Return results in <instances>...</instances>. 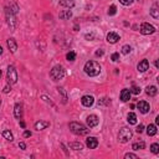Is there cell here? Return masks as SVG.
<instances>
[{
    "label": "cell",
    "mask_w": 159,
    "mask_h": 159,
    "mask_svg": "<svg viewBox=\"0 0 159 159\" xmlns=\"http://www.w3.org/2000/svg\"><path fill=\"white\" fill-rule=\"evenodd\" d=\"M83 70H85L86 75H88L91 77H95V76H98L99 72H101V66L96 61H88V62H86Z\"/></svg>",
    "instance_id": "obj_1"
},
{
    "label": "cell",
    "mask_w": 159,
    "mask_h": 159,
    "mask_svg": "<svg viewBox=\"0 0 159 159\" xmlns=\"http://www.w3.org/2000/svg\"><path fill=\"white\" fill-rule=\"evenodd\" d=\"M19 148L20 149H25V148H26V144H25L24 142H20V143H19Z\"/></svg>",
    "instance_id": "obj_38"
},
{
    "label": "cell",
    "mask_w": 159,
    "mask_h": 159,
    "mask_svg": "<svg viewBox=\"0 0 159 159\" xmlns=\"http://www.w3.org/2000/svg\"><path fill=\"white\" fill-rule=\"evenodd\" d=\"M150 150H152V153H154V154H158V153H159V144H157V143H153L152 145H150Z\"/></svg>",
    "instance_id": "obj_28"
},
{
    "label": "cell",
    "mask_w": 159,
    "mask_h": 159,
    "mask_svg": "<svg viewBox=\"0 0 159 159\" xmlns=\"http://www.w3.org/2000/svg\"><path fill=\"white\" fill-rule=\"evenodd\" d=\"M129 99H131V91L124 88L121 91V101L122 102H128Z\"/></svg>",
    "instance_id": "obj_14"
},
{
    "label": "cell",
    "mask_w": 159,
    "mask_h": 159,
    "mask_svg": "<svg viewBox=\"0 0 159 159\" xmlns=\"http://www.w3.org/2000/svg\"><path fill=\"white\" fill-rule=\"evenodd\" d=\"M10 90H11V87H10L9 85H6L5 87H4V90H3V92H4V93H9V92H10Z\"/></svg>",
    "instance_id": "obj_36"
},
{
    "label": "cell",
    "mask_w": 159,
    "mask_h": 159,
    "mask_svg": "<svg viewBox=\"0 0 159 159\" xmlns=\"http://www.w3.org/2000/svg\"><path fill=\"white\" fill-rule=\"evenodd\" d=\"M8 47L11 52H16V50H18V45H16L15 40L14 39H9L8 40Z\"/></svg>",
    "instance_id": "obj_17"
},
{
    "label": "cell",
    "mask_w": 159,
    "mask_h": 159,
    "mask_svg": "<svg viewBox=\"0 0 159 159\" xmlns=\"http://www.w3.org/2000/svg\"><path fill=\"white\" fill-rule=\"evenodd\" d=\"M50 125V122H47V121H39V122L35 123V129L36 131H42V129L47 128Z\"/></svg>",
    "instance_id": "obj_15"
},
{
    "label": "cell",
    "mask_w": 159,
    "mask_h": 159,
    "mask_svg": "<svg viewBox=\"0 0 159 159\" xmlns=\"http://www.w3.org/2000/svg\"><path fill=\"white\" fill-rule=\"evenodd\" d=\"M140 34L142 35H152L156 32V27L153 26V25H150L148 23H143L140 25Z\"/></svg>",
    "instance_id": "obj_6"
},
{
    "label": "cell",
    "mask_w": 159,
    "mask_h": 159,
    "mask_svg": "<svg viewBox=\"0 0 159 159\" xmlns=\"http://www.w3.org/2000/svg\"><path fill=\"white\" fill-rule=\"evenodd\" d=\"M145 92H147V95L148 96H156L158 93V90H157V87L156 86H148L147 88H145Z\"/></svg>",
    "instance_id": "obj_20"
},
{
    "label": "cell",
    "mask_w": 159,
    "mask_h": 159,
    "mask_svg": "<svg viewBox=\"0 0 159 159\" xmlns=\"http://www.w3.org/2000/svg\"><path fill=\"white\" fill-rule=\"evenodd\" d=\"M0 104H1V99H0Z\"/></svg>",
    "instance_id": "obj_43"
},
{
    "label": "cell",
    "mask_w": 159,
    "mask_h": 159,
    "mask_svg": "<svg viewBox=\"0 0 159 159\" xmlns=\"http://www.w3.org/2000/svg\"><path fill=\"white\" fill-rule=\"evenodd\" d=\"M20 125H21V127L24 128V127H25V123H24V122H20Z\"/></svg>",
    "instance_id": "obj_40"
},
{
    "label": "cell",
    "mask_w": 159,
    "mask_h": 159,
    "mask_svg": "<svg viewBox=\"0 0 159 159\" xmlns=\"http://www.w3.org/2000/svg\"><path fill=\"white\" fill-rule=\"evenodd\" d=\"M102 55H103V50H101V49H98V50H97V51H96V56H97V57H98V56H102Z\"/></svg>",
    "instance_id": "obj_37"
},
{
    "label": "cell",
    "mask_w": 159,
    "mask_h": 159,
    "mask_svg": "<svg viewBox=\"0 0 159 159\" xmlns=\"http://www.w3.org/2000/svg\"><path fill=\"white\" fill-rule=\"evenodd\" d=\"M3 137L5 138L6 140H10V142L14 139V137H12V134H11L10 131H4V132H3Z\"/></svg>",
    "instance_id": "obj_26"
},
{
    "label": "cell",
    "mask_w": 159,
    "mask_h": 159,
    "mask_svg": "<svg viewBox=\"0 0 159 159\" xmlns=\"http://www.w3.org/2000/svg\"><path fill=\"white\" fill-rule=\"evenodd\" d=\"M131 51H132V47L129 45H124L122 47V53H123V55H128Z\"/></svg>",
    "instance_id": "obj_27"
},
{
    "label": "cell",
    "mask_w": 159,
    "mask_h": 159,
    "mask_svg": "<svg viewBox=\"0 0 159 159\" xmlns=\"http://www.w3.org/2000/svg\"><path fill=\"white\" fill-rule=\"evenodd\" d=\"M6 78L9 83H16L18 82V72L14 66H9L8 67V73H6Z\"/></svg>",
    "instance_id": "obj_5"
},
{
    "label": "cell",
    "mask_w": 159,
    "mask_h": 159,
    "mask_svg": "<svg viewBox=\"0 0 159 159\" xmlns=\"http://www.w3.org/2000/svg\"><path fill=\"white\" fill-rule=\"evenodd\" d=\"M0 78H1V70H0Z\"/></svg>",
    "instance_id": "obj_42"
},
{
    "label": "cell",
    "mask_w": 159,
    "mask_h": 159,
    "mask_svg": "<svg viewBox=\"0 0 159 159\" xmlns=\"http://www.w3.org/2000/svg\"><path fill=\"white\" fill-rule=\"evenodd\" d=\"M81 102H82V104L85 107H91L92 104H93V102H95V98L92 97V96L87 95V96H83V97L81 98Z\"/></svg>",
    "instance_id": "obj_10"
},
{
    "label": "cell",
    "mask_w": 159,
    "mask_h": 159,
    "mask_svg": "<svg viewBox=\"0 0 159 159\" xmlns=\"http://www.w3.org/2000/svg\"><path fill=\"white\" fill-rule=\"evenodd\" d=\"M70 148L71 149H75V150H81L83 148V144L80 143V142H73V143L70 144Z\"/></svg>",
    "instance_id": "obj_25"
},
{
    "label": "cell",
    "mask_w": 159,
    "mask_h": 159,
    "mask_svg": "<svg viewBox=\"0 0 159 159\" xmlns=\"http://www.w3.org/2000/svg\"><path fill=\"white\" fill-rule=\"evenodd\" d=\"M132 148L134 150H140V149H144L145 148V143L144 142H137V143H133Z\"/></svg>",
    "instance_id": "obj_24"
},
{
    "label": "cell",
    "mask_w": 159,
    "mask_h": 159,
    "mask_svg": "<svg viewBox=\"0 0 159 159\" xmlns=\"http://www.w3.org/2000/svg\"><path fill=\"white\" fill-rule=\"evenodd\" d=\"M127 121H128V123H129V124H136V123H137V116H136V113H133V112L128 113Z\"/></svg>",
    "instance_id": "obj_23"
},
{
    "label": "cell",
    "mask_w": 159,
    "mask_h": 159,
    "mask_svg": "<svg viewBox=\"0 0 159 159\" xmlns=\"http://www.w3.org/2000/svg\"><path fill=\"white\" fill-rule=\"evenodd\" d=\"M132 131L127 127H123L122 129L119 131V134H118V139L121 143H127V142L132 138Z\"/></svg>",
    "instance_id": "obj_4"
},
{
    "label": "cell",
    "mask_w": 159,
    "mask_h": 159,
    "mask_svg": "<svg viewBox=\"0 0 159 159\" xmlns=\"http://www.w3.org/2000/svg\"><path fill=\"white\" fill-rule=\"evenodd\" d=\"M111 60L113 61V62H117V61L119 60V53H117V52H116V53H113V55L111 56Z\"/></svg>",
    "instance_id": "obj_34"
},
{
    "label": "cell",
    "mask_w": 159,
    "mask_h": 159,
    "mask_svg": "<svg viewBox=\"0 0 159 159\" xmlns=\"http://www.w3.org/2000/svg\"><path fill=\"white\" fill-rule=\"evenodd\" d=\"M24 137H31V132H29V131H25L24 132Z\"/></svg>",
    "instance_id": "obj_39"
},
{
    "label": "cell",
    "mask_w": 159,
    "mask_h": 159,
    "mask_svg": "<svg viewBox=\"0 0 159 159\" xmlns=\"http://www.w3.org/2000/svg\"><path fill=\"white\" fill-rule=\"evenodd\" d=\"M66 58H67L69 61H75V58H76V53L73 51H70L67 55H66Z\"/></svg>",
    "instance_id": "obj_29"
},
{
    "label": "cell",
    "mask_w": 159,
    "mask_h": 159,
    "mask_svg": "<svg viewBox=\"0 0 159 159\" xmlns=\"http://www.w3.org/2000/svg\"><path fill=\"white\" fill-rule=\"evenodd\" d=\"M147 134L148 136H156L157 134V127L154 124H149L148 127H147Z\"/></svg>",
    "instance_id": "obj_21"
},
{
    "label": "cell",
    "mask_w": 159,
    "mask_h": 159,
    "mask_svg": "<svg viewBox=\"0 0 159 159\" xmlns=\"http://www.w3.org/2000/svg\"><path fill=\"white\" fill-rule=\"evenodd\" d=\"M129 91H131V93H134V95H139L140 93V88H139V87H137V86H134V85L132 86V88Z\"/></svg>",
    "instance_id": "obj_30"
},
{
    "label": "cell",
    "mask_w": 159,
    "mask_h": 159,
    "mask_svg": "<svg viewBox=\"0 0 159 159\" xmlns=\"http://www.w3.org/2000/svg\"><path fill=\"white\" fill-rule=\"evenodd\" d=\"M137 69H138V71L139 72H145L148 69H149V62H148V60H142V61H139V64H138V66H137Z\"/></svg>",
    "instance_id": "obj_12"
},
{
    "label": "cell",
    "mask_w": 159,
    "mask_h": 159,
    "mask_svg": "<svg viewBox=\"0 0 159 159\" xmlns=\"http://www.w3.org/2000/svg\"><path fill=\"white\" fill-rule=\"evenodd\" d=\"M14 15H15V14H12V12H10L9 10H6V19H8V25H9V26H10V29H11V30H14V29H15V25H16Z\"/></svg>",
    "instance_id": "obj_9"
},
{
    "label": "cell",
    "mask_w": 159,
    "mask_h": 159,
    "mask_svg": "<svg viewBox=\"0 0 159 159\" xmlns=\"http://www.w3.org/2000/svg\"><path fill=\"white\" fill-rule=\"evenodd\" d=\"M3 53V49H1V46H0V55Z\"/></svg>",
    "instance_id": "obj_41"
},
{
    "label": "cell",
    "mask_w": 159,
    "mask_h": 159,
    "mask_svg": "<svg viewBox=\"0 0 159 159\" xmlns=\"http://www.w3.org/2000/svg\"><path fill=\"white\" fill-rule=\"evenodd\" d=\"M150 15H152L154 19H158L159 18V10H158V5H157V4H154V5L152 6V9H150Z\"/></svg>",
    "instance_id": "obj_22"
},
{
    "label": "cell",
    "mask_w": 159,
    "mask_h": 159,
    "mask_svg": "<svg viewBox=\"0 0 159 159\" xmlns=\"http://www.w3.org/2000/svg\"><path fill=\"white\" fill-rule=\"evenodd\" d=\"M137 107H138V110H139L140 113H148L149 110H150V107H149V103L148 102H145V101H139L137 103Z\"/></svg>",
    "instance_id": "obj_7"
},
{
    "label": "cell",
    "mask_w": 159,
    "mask_h": 159,
    "mask_svg": "<svg viewBox=\"0 0 159 159\" xmlns=\"http://www.w3.org/2000/svg\"><path fill=\"white\" fill-rule=\"evenodd\" d=\"M86 145H87V147H88L90 149L97 148V145H98L97 138H95V137H88V138H87V140H86Z\"/></svg>",
    "instance_id": "obj_11"
},
{
    "label": "cell",
    "mask_w": 159,
    "mask_h": 159,
    "mask_svg": "<svg viewBox=\"0 0 159 159\" xmlns=\"http://www.w3.org/2000/svg\"><path fill=\"white\" fill-rule=\"evenodd\" d=\"M116 11H117V8L114 5H111V8L108 9V15H114Z\"/></svg>",
    "instance_id": "obj_31"
},
{
    "label": "cell",
    "mask_w": 159,
    "mask_h": 159,
    "mask_svg": "<svg viewBox=\"0 0 159 159\" xmlns=\"http://www.w3.org/2000/svg\"><path fill=\"white\" fill-rule=\"evenodd\" d=\"M70 129H71V132L77 136H86L90 132V129H87L86 125H83L82 123H78V122H71Z\"/></svg>",
    "instance_id": "obj_2"
},
{
    "label": "cell",
    "mask_w": 159,
    "mask_h": 159,
    "mask_svg": "<svg viewBox=\"0 0 159 159\" xmlns=\"http://www.w3.org/2000/svg\"><path fill=\"white\" fill-rule=\"evenodd\" d=\"M60 5L65 6V8H73L75 6V1L73 0H60Z\"/></svg>",
    "instance_id": "obj_19"
},
{
    "label": "cell",
    "mask_w": 159,
    "mask_h": 159,
    "mask_svg": "<svg viewBox=\"0 0 159 159\" xmlns=\"http://www.w3.org/2000/svg\"><path fill=\"white\" fill-rule=\"evenodd\" d=\"M133 1H134V0H119V3L123 4V5H125V6H127V5H131Z\"/></svg>",
    "instance_id": "obj_33"
},
{
    "label": "cell",
    "mask_w": 159,
    "mask_h": 159,
    "mask_svg": "<svg viewBox=\"0 0 159 159\" xmlns=\"http://www.w3.org/2000/svg\"><path fill=\"white\" fill-rule=\"evenodd\" d=\"M65 75H66V71L64 69V66H61V65H56L55 67H52V70L50 71V76H51V78L53 81L64 78Z\"/></svg>",
    "instance_id": "obj_3"
},
{
    "label": "cell",
    "mask_w": 159,
    "mask_h": 159,
    "mask_svg": "<svg viewBox=\"0 0 159 159\" xmlns=\"http://www.w3.org/2000/svg\"><path fill=\"white\" fill-rule=\"evenodd\" d=\"M14 114L16 118H21L23 116V106L20 103H16L15 107H14Z\"/></svg>",
    "instance_id": "obj_16"
},
{
    "label": "cell",
    "mask_w": 159,
    "mask_h": 159,
    "mask_svg": "<svg viewBox=\"0 0 159 159\" xmlns=\"http://www.w3.org/2000/svg\"><path fill=\"white\" fill-rule=\"evenodd\" d=\"M118 40H119V35L116 34V32L111 31V32H108V34H107V41L110 44H116Z\"/></svg>",
    "instance_id": "obj_13"
},
{
    "label": "cell",
    "mask_w": 159,
    "mask_h": 159,
    "mask_svg": "<svg viewBox=\"0 0 159 159\" xmlns=\"http://www.w3.org/2000/svg\"><path fill=\"white\" fill-rule=\"evenodd\" d=\"M143 131H144V125H143V124H139V125L137 127V132H138V133H142Z\"/></svg>",
    "instance_id": "obj_35"
},
{
    "label": "cell",
    "mask_w": 159,
    "mask_h": 159,
    "mask_svg": "<svg viewBox=\"0 0 159 159\" xmlns=\"http://www.w3.org/2000/svg\"><path fill=\"white\" fill-rule=\"evenodd\" d=\"M87 125H88L90 128H93V127H96V125L98 124V122H99V119H98V117L96 116V114H90L88 117H87Z\"/></svg>",
    "instance_id": "obj_8"
},
{
    "label": "cell",
    "mask_w": 159,
    "mask_h": 159,
    "mask_svg": "<svg viewBox=\"0 0 159 159\" xmlns=\"http://www.w3.org/2000/svg\"><path fill=\"white\" fill-rule=\"evenodd\" d=\"M58 16H60L61 20H67L72 16V12H71V10H62L60 14H58Z\"/></svg>",
    "instance_id": "obj_18"
},
{
    "label": "cell",
    "mask_w": 159,
    "mask_h": 159,
    "mask_svg": "<svg viewBox=\"0 0 159 159\" xmlns=\"http://www.w3.org/2000/svg\"><path fill=\"white\" fill-rule=\"evenodd\" d=\"M125 159H138V157L136 156V154H133V153H127L124 156Z\"/></svg>",
    "instance_id": "obj_32"
}]
</instances>
